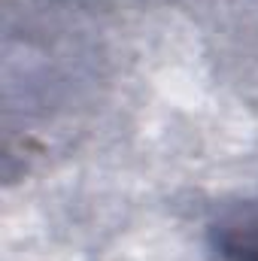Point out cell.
Returning <instances> with one entry per match:
<instances>
[{
	"label": "cell",
	"instance_id": "6da1fadb",
	"mask_svg": "<svg viewBox=\"0 0 258 261\" xmlns=\"http://www.w3.org/2000/svg\"><path fill=\"white\" fill-rule=\"evenodd\" d=\"M213 246L225 261H258V213H240L213 228Z\"/></svg>",
	"mask_w": 258,
	"mask_h": 261
}]
</instances>
